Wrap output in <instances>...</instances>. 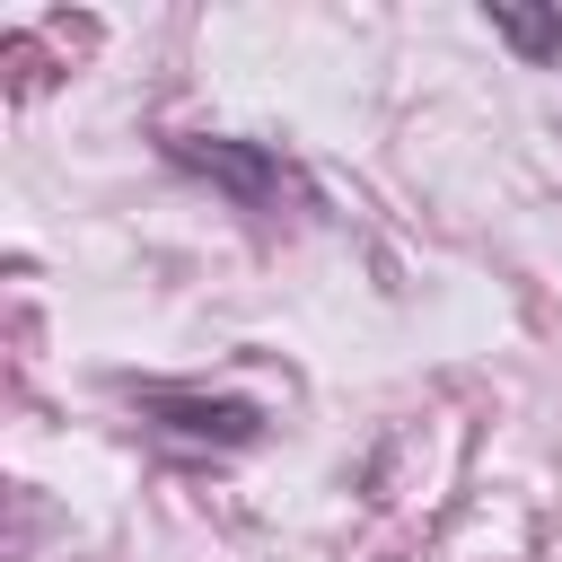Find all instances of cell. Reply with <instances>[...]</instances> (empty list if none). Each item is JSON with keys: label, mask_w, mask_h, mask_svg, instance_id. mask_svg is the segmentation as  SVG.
Listing matches in <instances>:
<instances>
[{"label": "cell", "mask_w": 562, "mask_h": 562, "mask_svg": "<svg viewBox=\"0 0 562 562\" xmlns=\"http://www.w3.org/2000/svg\"><path fill=\"white\" fill-rule=\"evenodd\" d=\"M167 158L193 167V176H211V184H228V193L255 202V211H272L281 193H307L272 149H246V140H167Z\"/></svg>", "instance_id": "obj_1"}, {"label": "cell", "mask_w": 562, "mask_h": 562, "mask_svg": "<svg viewBox=\"0 0 562 562\" xmlns=\"http://www.w3.org/2000/svg\"><path fill=\"white\" fill-rule=\"evenodd\" d=\"M149 413H158V430H176V439H211V448H246L255 439V404H237V395H149Z\"/></svg>", "instance_id": "obj_2"}, {"label": "cell", "mask_w": 562, "mask_h": 562, "mask_svg": "<svg viewBox=\"0 0 562 562\" xmlns=\"http://www.w3.org/2000/svg\"><path fill=\"white\" fill-rule=\"evenodd\" d=\"M492 26H501L518 53H562V18H518V9H492Z\"/></svg>", "instance_id": "obj_3"}]
</instances>
